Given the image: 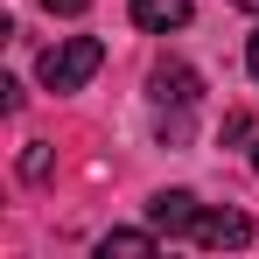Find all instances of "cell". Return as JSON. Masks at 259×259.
I'll return each mask as SVG.
<instances>
[{"instance_id":"9c48e42d","label":"cell","mask_w":259,"mask_h":259,"mask_svg":"<svg viewBox=\"0 0 259 259\" xmlns=\"http://www.w3.org/2000/svg\"><path fill=\"white\" fill-rule=\"evenodd\" d=\"M245 70H252V77H259V35H252V42H245Z\"/></svg>"},{"instance_id":"8992f818","label":"cell","mask_w":259,"mask_h":259,"mask_svg":"<svg viewBox=\"0 0 259 259\" xmlns=\"http://www.w3.org/2000/svg\"><path fill=\"white\" fill-rule=\"evenodd\" d=\"M154 245H161V231H105V238H98V252L112 259H140V252H154Z\"/></svg>"},{"instance_id":"ba28073f","label":"cell","mask_w":259,"mask_h":259,"mask_svg":"<svg viewBox=\"0 0 259 259\" xmlns=\"http://www.w3.org/2000/svg\"><path fill=\"white\" fill-rule=\"evenodd\" d=\"M42 7H49V14H84L91 0H42Z\"/></svg>"},{"instance_id":"5b68a950","label":"cell","mask_w":259,"mask_h":259,"mask_svg":"<svg viewBox=\"0 0 259 259\" xmlns=\"http://www.w3.org/2000/svg\"><path fill=\"white\" fill-rule=\"evenodd\" d=\"M189 21V0H133V28H147V35H168Z\"/></svg>"},{"instance_id":"52a82bcc","label":"cell","mask_w":259,"mask_h":259,"mask_svg":"<svg viewBox=\"0 0 259 259\" xmlns=\"http://www.w3.org/2000/svg\"><path fill=\"white\" fill-rule=\"evenodd\" d=\"M21 175H28V182H49V147H42V140L21 147Z\"/></svg>"},{"instance_id":"7a4b0ae2","label":"cell","mask_w":259,"mask_h":259,"mask_svg":"<svg viewBox=\"0 0 259 259\" xmlns=\"http://www.w3.org/2000/svg\"><path fill=\"white\" fill-rule=\"evenodd\" d=\"M189 238H196V245H210V252H238V245L252 238V217H245V210H196Z\"/></svg>"},{"instance_id":"30bf717a","label":"cell","mask_w":259,"mask_h":259,"mask_svg":"<svg viewBox=\"0 0 259 259\" xmlns=\"http://www.w3.org/2000/svg\"><path fill=\"white\" fill-rule=\"evenodd\" d=\"M231 7H245V14H259V0H231Z\"/></svg>"},{"instance_id":"6da1fadb","label":"cell","mask_w":259,"mask_h":259,"mask_svg":"<svg viewBox=\"0 0 259 259\" xmlns=\"http://www.w3.org/2000/svg\"><path fill=\"white\" fill-rule=\"evenodd\" d=\"M98 63H105L98 35H63L56 49H42V84L49 91H84L98 77Z\"/></svg>"},{"instance_id":"8fae6325","label":"cell","mask_w":259,"mask_h":259,"mask_svg":"<svg viewBox=\"0 0 259 259\" xmlns=\"http://www.w3.org/2000/svg\"><path fill=\"white\" fill-rule=\"evenodd\" d=\"M252 168H259V147H252Z\"/></svg>"},{"instance_id":"3957f363","label":"cell","mask_w":259,"mask_h":259,"mask_svg":"<svg viewBox=\"0 0 259 259\" xmlns=\"http://www.w3.org/2000/svg\"><path fill=\"white\" fill-rule=\"evenodd\" d=\"M147 91H154L161 105H175V112H189L203 84H196V70H189V63H154V77H147Z\"/></svg>"},{"instance_id":"277c9868","label":"cell","mask_w":259,"mask_h":259,"mask_svg":"<svg viewBox=\"0 0 259 259\" xmlns=\"http://www.w3.org/2000/svg\"><path fill=\"white\" fill-rule=\"evenodd\" d=\"M147 224L168 231V238H189V224H196V196H189V189H161V196L147 203Z\"/></svg>"}]
</instances>
